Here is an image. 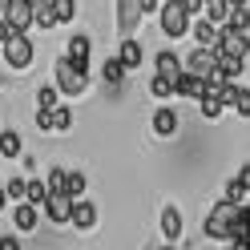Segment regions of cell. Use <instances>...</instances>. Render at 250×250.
I'll list each match as a JSON object with an SVG mask.
<instances>
[{"instance_id":"1","label":"cell","mask_w":250,"mask_h":250,"mask_svg":"<svg viewBox=\"0 0 250 250\" xmlns=\"http://www.w3.org/2000/svg\"><path fill=\"white\" fill-rule=\"evenodd\" d=\"M250 206H238V202H214V210L206 214V222H202V234H206L210 242H234V226L242 222V214Z\"/></svg>"},{"instance_id":"2","label":"cell","mask_w":250,"mask_h":250,"mask_svg":"<svg viewBox=\"0 0 250 250\" xmlns=\"http://www.w3.org/2000/svg\"><path fill=\"white\" fill-rule=\"evenodd\" d=\"M53 85L61 89V97H81V93L89 89V69L73 65V61L61 53V57L53 61Z\"/></svg>"},{"instance_id":"3","label":"cell","mask_w":250,"mask_h":250,"mask_svg":"<svg viewBox=\"0 0 250 250\" xmlns=\"http://www.w3.org/2000/svg\"><path fill=\"white\" fill-rule=\"evenodd\" d=\"M0 53H4V65L12 73H28L33 69V61H37V44L28 33H12L4 44H0Z\"/></svg>"},{"instance_id":"4","label":"cell","mask_w":250,"mask_h":250,"mask_svg":"<svg viewBox=\"0 0 250 250\" xmlns=\"http://www.w3.org/2000/svg\"><path fill=\"white\" fill-rule=\"evenodd\" d=\"M190 17L182 12L178 0H166V4L158 8V28H162V37L166 41H182V37H190Z\"/></svg>"},{"instance_id":"5","label":"cell","mask_w":250,"mask_h":250,"mask_svg":"<svg viewBox=\"0 0 250 250\" xmlns=\"http://www.w3.org/2000/svg\"><path fill=\"white\" fill-rule=\"evenodd\" d=\"M146 21L142 0H113V28L117 37H137V24Z\"/></svg>"},{"instance_id":"6","label":"cell","mask_w":250,"mask_h":250,"mask_svg":"<svg viewBox=\"0 0 250 250\" xmlns=\"http://www.w3.org/2000/svg\"><path fill=\"white\" fill-rule=\"evenodd\" d=\"M149 129H153V137H162V142L178 137V133H182L178 109H174V105H158V109H153V117H149Z\"/></svg>"},{"instance_id":"7","label":"cell","mask_w":250,"mask_h":250,"mask_svg":"<svg viewBox=\"0 0 250 250\" xmlns=\"http://www.w3.org/2000/svg\"><path fill=\"white\" fill-rule=\"evenodd\" d=\"M4 21L12 24V33H33L37 8L28 4V0H4Z\"/></svg>"},{"instance_id":"8","label":"cell","mask_w":250,"mask_h":250,"mask_svg":"<svg viewBox=\"0 0 250 250\" xmlns=\"http://www.w3.org/2000/svg\"><path fill=\"white\" fill-rule=\"evenodd\" d=\"M218 53L222 57H238V61H246L250 57V33H238V28H222V37H218Z\"/></svg>"},{"instance_id":"9","label":"cell","mask_w":250,"mask_h":250,"mask_svg":"<svg viewBox=\"0 0 250 250\" xmlns=\"http://www.w3.org/2000/svg\"><path fill=\"white\" fill-rule=\"evenodd\" d=\"M186 61V73H194V77H210L218 69V49H202V44H194L190 53L182 57Z\"/></svg>"},{"instance_id":"10","label":"cell","mask_w":250,"mask_h":250,"mask_svg":"<svg viewBox=\"0 0 250 250\" xmlns=\"http://www.w3.org/2000/svg\"><path fill=\"white\" fill-rule=\"evenodd\" d=\"M117 61H121L129 73L142 69V65H146V44L137 41V37H121V41H117Z\"/></svg>"},{"instance_id":"11","label":"cell","mask_w":250,"mask_h":250,"mask_svg":"<svg viewBox=\"0 0 250 250\" xmlns=\"http://www.w3.org/2000/svg\"><path fill=\"white\" fill-rule=\"evenodd\" d=\"M41 214L49 218V222L65 226V222H73V198L69 194H49V202L41 206Z\"/></svg>"},{"instance_id":"12","label":"cell","mask_w":250,"mask_h":250,"mask_svg":"<svg viewBox=\"0 0 250 250\" xmlns=\"http://www.w3.org/2000/svg\"><path fill=\"white\" fill-rule=\"evenodd\" d=\"M153 73H158V77H169V81H178V77L186 73V61H182L174 49H158V53H153Z\"/></svg>"},{"instance_id":"13","label":"cell","mask_w":250,"mask_h":250,"mask_svg":"<svg viewBox=\"0 0 250 250\" xmlns=\"http://www.w3.org/2000/svg\"><path fill=\"white\" fill-rule=\"evenodd\" d=\"M41 206H28V202H17V206H12V230L17 234H33L37 226H41Z\"/></svg>"},{"instance_id":"14","label":"cell","mask_w":250,"mask_h":250,"mask_svg":"<svg viewBox=\"0 0 250 250\" xmlns=\"http://www.w3.org/2000/svg\"><path fill=\"white\" fill-rule=\"evenodd\" d=\"M65 57L73 61V65L89 69V57H93V37H89V33H73V37H69V44H65Z\"/></svg>"},{"instance_id":"15","label":"cell","mask_w":250,"mask_h":250,"mask_svg":"<svg viewBox=\"0 0 250 250\" xmlns=\"http://www.w3.org/2000/svg\"><path fill=\"white\" fill-rule=\"evenodd\" d=\"M190 37H194V44H202V49H218V37H222V28L210 24L206 17H198V21L190 24Z\"/></svg>"},{"instance_id":"16","label":"cell","mask_w":250,"mask_h":250,"mask_svg":"<svg viewBox=\"0 0 250 250\" xmlns=\"http://www.w3.org/2000/svg\"><path fill=\"white\" fill-rule=\"evenodd\" d=\"M162 234H166V242H182V234H186V218L178 206H166L162 210Z\"/></svg>"},{"instance_id":"17","label":"cell","mask_w":250,"mask_h":250,"mask_svg":"<svg viewBox=\"0 0 250 250\" xmlns=\"http://www.w3.org/2000/svg\"><path fill=\"white\" fill-rule=\"evenodd\" d=\"M178 97H182V101H202V97H206V77L182 73V77H178Z\"/></svg>"},{"instance_id":"18","label":"cell","mask_w":250,"mask_h":250,"mask_svg":"<svg viewBox=\"0 0 250 250\" xmlns=\"http://www.w3.org/2000/svg\"><path fill=\"white\" fill-rule=\"evenodd\" d=\"M69 226L93 230V226H97V206H93L89 198H77V202H73V222H69Z\"/></svg>"},{"instance_id":"19","label":"cell","mask_w":250,"mask_h":250,"mask_svg":"<svg viewBox=\"0 0 250 250\" xmlns=\"http://www.w3.org/2000/svg\"><path fill=\"white\" fill-rule=\"evenodd\" d=\"M0 158H4V162L24 158V137L12 129V125H8V129H0Z\"/></svg>"},{"instance_id":"20","label":"cell","mask_w":250,"mask_h":250,"mask_svg":"<svg viewBox=\"0 0 250 250\" xmlns=\"http://www.w3.org/2000/svg\"><path fill=\"white\" fill-rule=\"evenodd\" d=\"M101 77H105V85H121L125 77H129V69L117 61V53H109V57H105V65H101Z\"/></svg>"},{"instance_id":"21","label":"cell","mask_w":250,"mask_h":250,"mask_svg":"<svg viewBox=\"0 0 250 250\" xmlns=\"http://www.w3.org/2000/svg\"><path fill=\"white\" fill-rule=\"evenodd\" d=\"M149 97H158V101L178 97V81H169V77H158V73H153V77H149Z\"/></svg>"},{"instance_id":"22","label":"cell","mask_w":250,"mask_h":250,"mask_svg":"<svg viewBox=\"0 0 250 250\" xmlns=\"http://www.w3.org/2000/svg\"><path fill=\"white\" fill-rule=\"evenodd\" d=\"M226 202H238V206H250V190H246V178L234 174L226 182Z\"/></svg>"},{"instance_id":"23","label":"cell","mask_w":250,"mask_h":250,"mask_svg":"<svg viewBox=\"0 0 250 250\" xmlns=\"http://www.w3.org/2000/svg\"><path fill=\"white\" fill-rule=\"evenodd\" d=\"M218 73H222L226 81H242L246 61H238V57H222V53H218Z\"/></svg>"},{"instance_id":"24","label":"cell","mask_w":250,"mask_h":250,"mask_svg":"<svg viewBox=\"0 0 250 250\" xmlns=\"http://www.w3.org/2000/svg\"><path fill=\"white\" fill-rule=\"evenodd\" d=\"M49 4H53L57 24H73V21H77V12H81V4H77V0H49Z\"/></svg>"},{"instance_id":"25","label":"cell","mask_w":250,"mask_h":250,"mask_svg":"<svg viewBox=\"0 0 250 250\" xmlns=\"http://www.w3.org/2000/svg\"><path fill=\"white\" fill-rule=\"evenodd\" d=\"M210 24H218V28H226V21H230V4L226 0H206V12H202Z\"/></svg>"},{"instance_id":"26","label":"cell","mask_w":250,"mask_h":250,"mask_svg":"<svg viewBox=\"0 0 250 250\" xmlns=\"http://www.w3.org/2000/svg\"><path fill=\"white\" fill-rule=\"evenodd\" d=\"M4 194H8V202H24V198H28V174L8 178V182H4Z\"/></svg>"},{"instance_id":"27","label":"cell","mask_w":250,"mask_h":250,"mask_svg":"<svg viewBox=\"0 0 250 250\" xmlns=\"http://www.w3.org/2000/svg\"><path fill=\"white\" fill-rule=\"evenodd\" d=\"M65 182H69V169H65V166H49V174H44L49 194H65Z\"/></svg>"},{"instance_id":"28","label":"cell","mask_w":250,"mask_h":250,"mask_svg":"<svg viewBox=\"0 0 250 250\" xmlns=\"http://www.w3.org/2000/svg\"><path fill=\"white\" fill-rule=\"evenodd\" d=\"M198 113L206 117V121H218V117L226 113V105H222V97H210V93H206V97L198 101Z\"/></svg>"},{"instance_id":"29","label":"cell","mask_w":250,"mask_h":250,"mask_svg":"<svg viewBox=\"0 0 250 250\" xmlns=\"http://www.w3.org/2000/svg\"><path fill=\"white\" fill-rule=\"evenodd\" d=\"M49 117H53V133H69V129H73V121H77L69 105H57V109H53Z\"/></svg>"},{"instance_id":"30","label":"cell","mask_w":250,"mask_h":250,"mask_svg":"<svg viewBox=\"0 0 250 250\" xmlns=\"http://www.w3.org/2000/svg\"><path fill=\"white\" fill-rule=\"evenodd\" d=\"M85 190H89V178L81 174V169H69V182H65V194L77 202V198H85Z\"/></svg>"},{"instance_id":"31","label":"cell","mask_w":250,"mask_h":250,"mask_svg":"<svg viewBox=\"0 0 250 250\" xmlns=\"http://www.w3.org/2000/svg\"><path fill=\"white\" fill-rule=\"evenodd\" d=\"M28 206H44L49 202V186H44V178H28Z\"/></svg>"},{"instance_id":"32","label":"cell","mask_w":250,"mask_h":250,"mask_svg":"<svg viewBox=\"0 0 250 250\" xmlns=\"http://www.w3.org/2000/svg\"><path fill=\"white\" fill-rule=\"evenodd\" d=\"M61 105V89L57 85H41L37 89V109H57Z\"/></svg>"},{"instance_id":"33","label":"cell","mask_w":250,"mask_h":250,"mask_svg":"<svg viewBox=\"0 0 250 250\" xmlns=\"http://www.w3.org/2000/svg\"><path fill=\"white\" fill-rule=\"evenodd\" d=\"M230 28H238V33H250V8L246 4H238V8H230V21H226Z\"/></svg>"},{"instance_id":"34","label":"cell","mask_w":250,"mask_h":250,"mask_svg":"<svg viewBox=\"0 0 250 250\" xmlns=\"http://www.w3.org/2000/svg\"><path fill=\"white\" fill-rule=\"evenodd\" d=\"M33 28H41V33H49V28H57L53 4H41V8H37V21H33Z\"/></svg>"},{"instance_id":"35","label":"cell","mask_w":250,"mask_h":250,"mask_svg":"<svg viewBox=\"0 0 250 250\" xmlns=\"http://www.w3.org/2000/svg\"><path fill=\"white\" fill-rule=\"evenodd\" d=\"M230 113H238L242 121H250V85H242V89H238V101H234Z\"/></svg>"},{"instance_id":"36","label":"cell","mask_w":250,"mask_h":250,"mask_svg":"<svg viewBox=\"0 0 250 250\" xmlns=\"http://www.w3.org/2000/svg\"><path fill=\"white\" fill-rule=\"evenodd\" d=\"M178 4H182V12H186L190 21H198L202 12H206V0H178Z\"/></svg>"},{"instance_id":"37","label":"cell","mask_w":250,"mask_h":250,"mask_svg":"<svg viewBox=\"0 0 250 250\" xmlns=\"http://www.w3.org/2000/svg\"><path fill=\"white\" fill-rule=\"evenodd\" d=\"M234 242H246V246H250V210L242 214V222L234 226Z\"/></svg>"},{"instance_id":"38","label":"cell","mask_w":250,"mask_h":250,"mask_svg":"<svg viewBox=\"0 0 250 250\" xmlns=\"http://www.w3.org/2000/svg\"><path fill=\"white\" fill-rule=\"evenodd\" d=\"M0 250H24L21 238H17V230H12V234H0Z\"/></svg>"},{"instance_id":"39","label":"cell","mask_w":250,"mask_h":250,"mask_svg":"<svg viewBox=\"0 0 250 250\" xmlns=\"http://www.w3.org/2000/svg\"><path fill=\"white\" fill-rule=\"evenodd\" d=\"M8 37H12V24H8V21H4V17H0V44H4V41H8Z\"/></svg>"},{"instance_id":"40","label":"cell","mask_w":250,"mask_h":250,"mask_svg":"<svg viewBox=\"0 0 250 250\" xmlns=\"http://www.w3.org/2000/svg\"><path fill=\"white\" fill-rule=\"evenodd\" d=\"M8 210V194H4V186H0V214Z\"/></svg>"},{"instance_id":"41","label":"cell","mask_w":250,"mask_h":250,"mask_svg":"<svg viewBox=\"0 0 250 250\" xmlns=\"http://www.w3.org/2000/svg\"><path fill=\"white\" fill-rule=\"evenodd\" d=\"M238 174L246 178V190H250V166H242V169H238Z\"/></svg>"},{"instance_id":"42","label":"cell","mask_w":250,"mask_h":250,"mask_svg":"<svg viewBox=\"0 0 250 250\" xmlns=\"http://www.w3.org/2000/svg\"><path fill=\"white\" fill-rule=\"evenodd\" d=\"M230 250H250V246L246 242H230Z\"/></svg>"},{"instance_id":"43","label":"cell","mask_w":250,"mask_h":250,"mask_svg":"<svg viewBox=\"0 0 250 250\" xmlns=\"http://www.w3.org/2000/svg\"><path fill=\"white\" fill-rule=\"evenodd\" d=\"M28 4H33V8H41V4H49V0H28Z\"/></svg>"},{"instance_id":"44","label":"cell","mask_w":250,"mask_h":250,"mask_svg":"<svg viewBox=\"0 0 250 250\" xmlns=\"http://www.w3.org/2000/svg\"><path fill=\"white\" fill-rule=\"evenodd\" d=\"M226 4H230V8H238V4H246V0H226Z\"/></svg>"},{"instance_id":"45","label":"cell","mask_w":250,"mask_h":250,"mask_svg":"<svg viewBox=\"0 0 250 250\" xmlns=\"http://www.w3.org/2000/svg\"><path fill=\"white\" fill-rule=\"evenodd\" d=\"M0 17H4V0H0Z\"/></svg>"},{"instance_id":"46","label":"cell","mask_w":250,"mask_h":250,"mask_svg":"<svg viewBox=\"0 0 250 250\" xmlns=\"http://www.w3.org/2000/svg\"><path fill=\"white\" fill-rule=\"evenodd\" d=\"M162 250H174V246H162Z\"/></svg>"},{"instance_id":"47","label":"cell","mask_w":250,"mask_h":250,"mask_svg":"<svg viewBox=\"0 0 250 250\" xmlns=\"http://www.w3.org/2000/svg\"><path fill=\"white\" fill-rule=\"evenodd\" d=\"M0 162H4V158H0Z\"/></svg>"}]
</instances>
